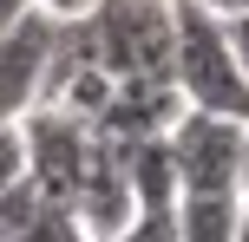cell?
Listing matches in <instances>:
<instances>
[{"mask_svg":"<svg viewBox=\"0 0 249 242\" xmlns=\"http://www.w3.org/2000/svg\"><path fill=\"white\" fill-rule=\"evenodd\" d=\"M164 151H171L177 190H236L243 125L236 118H210V112H177V125L164 131Z\"/></svg>","mask_w":249,"mask_h":242,"instance_id":"obj_4","label":"cell"},{"mask_svg":"<svg viewBox=\"0 0 249 242\" xmlns=\"http://www.w3.org/2000/svg\"><path fill=\"white\" fill-rule=\"evenodd\" d=\"M177 112H184V98H177L171 79H118L112 98H105V112L92 118V138H105V144L164 138V131L177 125Z\"/></svg>","mask_w":249,"mask_h":242,"instance_id":"obj_7","label":"cell"},{"mask_svg":"<svg viewBox=\"0 0 249 242\" xmlns=\"http://www.w3.org/2000/svg\"><path fill=\"white\" fill-rule=\"evenodd\" d=\"M112 242H177V229H171V210H138V216L124 223Z\"/></svg>","mask_w":249,"mask_h":242,"instance_id":"obj_10","label":"cell"},{"mask_svg":"<svg viewBox=\"0 0 249 242\" xmlns=\"http://www.w3.org/2000/svg\"><path fill=\"white\" fill-rule=\"evenodd\" d=\"M243 216V196L236 190H177L171 203V229L177 242H230Z\"/></svg>","mask_w":249,"mask_h":242,"instance_id":"obj_8","label":"cell"},{"mask_svg":"<svg viewBox=\"0 0 249 242\" xmlns=\"http://www.w3.org/2000/svg\"><path fill=\"white\" fill-rule=\"evenodd\" d=\"M171 85L184 98V112L236 118L249 125V72L230 46V26L216 13H203L197 0H171Z\"/></svg>","mask_w":249,"mask_h":242,"instance_id":"obj_1","label":"cell"},{"mask_svg":"<svg viewBox=\"0 0 249 242\" xmlns=\"http://www.w3.org/2000/svg\"><path fill=\"white\" fill-rule=\"evenodd\" d=\"M230 242H249V203H243V216H236V236Z\"/></svg>","mask_w":249,"mask_h":242,"instance_id":"obj_17","label":"cell"},{"mask_svg":"<svg viewBox=\"0 0 249 242\" xmlns=\"http://www.w3.org/2000/svg\"><path fill=\"white\" fill-rule=\"evenodd\" d=\"M13 242H92V236L79 229V216H72L66 203H39V210H33V223H26Z\"/></svg>","mask_w":249,"mask_h":242,"instance_id":"obj_9","label":"cell"},{"mask_svg":"<svg viewBox=\"0 0 249 242\" xmlns=\"http://www.w3.org/2000/svg\"><path fill=\"white\" fill-rule=\"evenodd\" d=\"M197 7H203V13H216V20H243L249 0H197Z\"/></svg>","mask_w":249,"mask_h":242,"instance_id":"obj_15","label":"cell"},{"mask_svg":"<svg viewBox=\"0 0 249 242\" xmlns=\"http://www.w3.org/2000/svg\"><path fill=\"white\" fill-rule=\"evenodd\" d=\"M20 177H26V138H20V125H0V196Z\"/></svg>","mask_w":249,"mask_h":242,"instance_id":"obj_11","label":"cell"},{"mask_svg":"<svg viewBox=\"0 0 249 242\" xmlns=\"http://www.w3.org/2000/svg\"><path fill=\"white\" fill-rule=\"evenodd\" d=\"M236 190H243V203H249V125H243V170H236Z\"/></svg>","mask_w":249,"mask_h":242,"instance_id":"obj_16","label":"cell"},{"mask_svg":"<svg viewBox=\"0 0 249 242\" xmlns=\"http://www.w3.org/2000/svg\"><path fill=\"white\" fill-rule=\"evenodd\" d=\"M39 13V0H0V33H13L20 20H33Z\"/></svg>","mask_w":249,"mask_h":242,"instance_id":"obj_13","label":"cell"},{"mask_svg":"<svg viewBox=\"0 0 249 242\" xmlns=\"http://www.w3.org/2000/svg\"><path fill=\"white\" fill-rule=\"evenodd\" d=\"M20 138H26V183H33L46 203H72L79 177L92 164V125H79L72 112H53V105H33L20 118Z\"/></svg>","mask_w":249,"mask_h":242,"instance_id":"obj_3","label":"cell"},{"mask_svg":"<svg viewBox=\"0 0 249 242\" xmlns=\"http://www.w3.org/2000/svg\"><path fill=\"white\" fill-rule=\"evenodd\" d=\"M53 33H59L53 13H33V20H20L13 33H0V125H20V118L39 105Z\"/></svg>","mask_w":249,"mask_h":242,"instance_id":"obj_5","label":"cell"},{"mask_svg":"<svg viewBox=\"0 0 249 242\" xmlns=\"http://www.w3.org/2000/svg\"><path fill=\"white\" fill-rule=\"evenodd\" d=\"M223 26H230V46H236V59L249 72V13H243V20H223Z\"/></svg>","mask_w":249,"mask_h":242,"instance_id":"obj_14","label":"cell"},{"mask_svg":"<svg viewBox=\"0 0 249 242\" xmlns=\"http://www.w3.org/2000/svg\"><path fill=\"white\" fill-rule=\"evenodd\" d=\"M79 216V229H86L92 242H112L124 223L138 216V196H131V177H124V151L118 144H92V164H86V177H79V190H72V203H66Z\"/></svg>","mask_w":249,"mask_h":242,"instance_id":"obj_6","label":"cell"},{"mask_svg":"<svg viewBox=\"0 0 249 242\" xmlns=\"http://www.w3.org/2000/svg\"><path fill=\"white\" fill-rule=\"evenodd\" d=\"M92 7L99 0H39V13H53V20H86Z\"/></svg>","mask_w":249,"mask_h":242,"instance_id":"obj_12","label":"cell"},{"mask_svg":"<svg viewBox=\"0 0 249 242\" xmlns=\"http://www.w3.org/2000/svg\"><path fill=\"white\" fill-rule=\"evenodd\" d=\"M171 0H99L86 39L112 79H171Z\"/></svg>","mask_w":249,"mask_h":242,"instance_id":"obj_2","label":"cell"}]
</instances>
